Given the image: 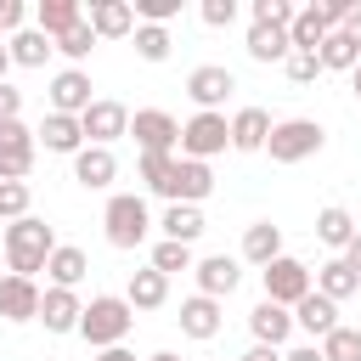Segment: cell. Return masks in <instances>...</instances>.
<instances>
[{"mask_svg": "<svg viewBox=\"0 0 361 361\" xmlns=\"http://www.w3.org/2000/svg\"><path fill=\"white\" fill-rule=\"evenodd\" d=\"M51 248H56V231L45 220L23 214V220L6 226V265H11V276H28L34 282L45 271V259H51Z\"/></svg>", "mask_w": 361, "mask_h": 361, "instance_id": "1", "label": "cell"}, {"mask_svg": "<svg viewBox=\"0 0 361 361\" xmlns=\"http://www.w3.org/2000/svg\"><path fill=\"white\" fill-rule=\"evenodd\" d=\"M130 327H135V310L124 305V293H96V299L79 310V338H85L90 350H113V344H124Z\"/></svg>", "mask_w": 361, "mask_h": 361, "instance_id": "2", "label": "cell"}, {"mask_svg": "<svg viewBox=\"0 0 361 361\" xmlns=\"http://www.w3.org/2000/svg\"><path fill=\"white\" fill-rule=\"evenodd\" d=\"M102 226H107V243L113 248H141L147 231H152V214H147V203L135 192H113L107 209H102Z\"/></svg>", "mask_w": 361, "mask_h": 361, "instance_id": "3", "label": "cell"}, {"mask_svg": "<svg viewBox=\"0 0 361 361\" xmlns=\"http://www.w3.org/2000/svg\"><path fill=\"white\" fill-rule=\"evenodd\" d=\"M322 141H327V130L316 118H282V124H271L265 152H271V164H305L322 152Z\"/></svg>", "mask_w": 361, "mask_h": 361, "instance_id": "4", "label": "cell"}, {"mask_svg": "<svg viewBox=\"0 0 361 361\" xmlns=\"http://www.w3.org/2000/svg\"><path fill=\"white\" fill-rule=\"evenodd\" d=\"M226 147H231V118H226V113H192V118L180 124V158L209 164V158L226 152Z\"/></svg>", "mask_w": 361, "mask_h": 361, "instance_id": "5", "label": "cell"}, {"mask_svg": "<svg viewBox=\"0 0 361 361\" xmlns=\"http://www.w3.org/2000/svg\"><path fill=\"white\" fill-rule=\"evenodd\" d=\"M259 276H265V299H271V305H282V310H293V305L316 288V282H310V265H305V259H293V254H276Z\"/></svg>", "mask_w": 361, "mask_h": 361, "instance_id": "6", "label": "cell"}, {"mask_svg": "<svg viewBox=\"0 0 361 361\" xmlns=\"http://www.w3.org/2000/svg\"><path fill=\"white\" fill-rule=\"evenodd\" d=\"M79 130H85V147H113L118 135H130V107L124 102H90L79 113Z\"/></svg>", "mask_w": 361, "mask_h": 361, "instance_id": "7", "label": "cell"}, {"mask_svg": "<svg viewBox=\"0 0 361 361\" xmlns=\"http://www.w3.org/2000/svg\"><path fill=\"white\" fill-rule=\"evenodd\" d=\"M209 192H214V169L197 164V158H180V152H175V169H169V180H164L158 197H169V203H203Z\"/></svg>", "mask_w": 361, "mask_h": 361, "instance_id": "8", "label": "cell"}, {"mask_svg": "<svg viewBox=\"0 0 361 361\" xmlns=\"http://www.w3.org/2000/svg\"><path fill=\"white\" fill-rule=\"evenodd\" d=\"M34 152H39V141H34V130L23 118L0 124V180H23L34 169Z\"/></svg>", "mask_w": 361, "mask_h": 361, "instance_id": "9", "label": "cell"}, {"mask_svg": "<svg viewBox=\"0 0 361 361\" xmlns=\"http://www.w3.org/2000/svg\"><path fill=\"white\" fill-rule=\"evenodd\" d=\"M130 135H135L141 152H175V147H180V124H175V113H164V107H141V113L130 118Z\"/></svg>", "mask_w": 361, "mask_h": 361, "instance_id": "10", "label": "cell"}, {"mask_svg": "<svg viewBox=\"0 0 361 361\" xmlns=\"http://www.w3.org/2000/svg\"><path fill=\"white\" fill-rule=\"evenodd\" d=\"M237 90V79H231V68H220V62H203V68H192L186 73V96L197 102V113H220V102Z\"/></svg>", "mask_w": 361, "mask_h": 361, "instance_id": "11", "label": "cell"}, {"mask_svg": "<svg viewBox=\"0 0 361 361\" xmlns=\"http://www.w3.org/2000/svg\"><path fill=\"white\" fill-rule=\"evenodd\" d=\"M90 102H96V96H90V73H85V68H62V73L51 79V113L79 118Z\"/></svg>", "mask_w": 361, "mask_h": 361, "instance_id": "12", "label": "cell"}, {"mask_svg": "<svg viewBox=\"0 0 361 361\" xmlns=\"http://www.w3.org/2000/svg\"><path fill=\"white\" fill-rule=\"evenodd\" d=\"M192 276H197V293H203V299H226V293H237L243 265H237L231 254H209V259L192 265Z\"/></svg>", "mask_w": 361, "mask_h": 361, "instance_id": "13", "label": "cell"}, {"mask_svg": "<svg viewBox=\"0 0 361 361\" xmlns=\"http://www.w3.org/2000/svg\"><path fill=\"white\" fill-rule=\"evenodd\" d=\"M85 23H90L96 39H124V34H135L130 0H90V6H85Z\"/></svg>", "mask_w": 361, "mask_h": 361, "instance_id": "14", "label": "cell"}, {"mask_svg": "<svg viewBox=\"0 0 361 361\" xmlns=\"http://www.w3.org/2000/svg\"><path fill=\"white\" fill-rule=\"evenodd\" d=\"M79 310H85V305H79L73 288H45L34 322H45V333H79Z\"/></svg>", "mask_w": 361, "mask_h": 361, "instance_id": "15", "label": "cell"}, {"mask_svg": "<svg viewBox=\"0 0 361 361\" xmlns=\"http://www.w3.org/2000/svg\"><path fill=\"white\" fill-rule=\"evenodd\" d=\"M39 316V282L28 276H0V322H34Z\"/></svg>", "mask_w": 361, "mask_h": 361, "instance_id": "16", "label": "cell"}, {"mask_svg": "<svg viewBox=\"0 0 361 361\" xmlns=\"http://www.w3.org/2000/svg\"><path fill=\"white\" fill-rule=\"evenodd\" d=\"M73 180L90 186V192L113 186V180H118V158H113V147H79V152H73Z\"/></svg>", "mask_w": 361, "mask_h": 361, "instance_id": "17", "label": "cell"}, {"mask_svg": "<svg viewBox=\"0 0 361 361\" xmlns=\"http://www.w3.org/2000/svg\"><path fill=\"white\" fill-rule=\"evenodd\" d=\"M248 333H254V344H271V350H282V344H288V333H293V310H282V305L259 299V305L248 310Z\"/></svg>", "mask_w": 361, "mask_h": 361, "instance_id": "18", "label": "cell"}, {"mask_svg": "<svg viewBox=\"0 0 361 361\" xmlns=\"http://www.w3.org/2000/svg\"><path fill=\"white\" fill-rule=\"evenodd\" d=\"M220 299H203V293H192L186 305H180V333L186 338H197V344H209L214 333H220Z\"/></svg>", "mask_w": 361, "mask_h": 361, "instance_id": "19", "label": "cell"}, {"mask_svg": "<svg viewBox=\"0 0 361 361\" xmlns=\"http://www.w3.org/2000/svg\"><path fill=\"white\" fill-rule=\"evenodd\" d=\"M265 141H271V113H265V107H237V118H231V147H237V152H265Z\"/></svg>", "mask_w": 361, "mask_h": 361, "instance_id": "20", "label": "cell"}, {"mask_svg": "<svg viewBox=\"0 0 361 361\" xmlns=\"http://www.w3.org/2000/svg\"><path fill=\"white\" fill-rule=\"evenodd\" d=\"M34 141L45 147V152H79L85 147V130H79V118H62V113H45L39 118V130H34Z\"/></svg>", "mask_w": 361, "mask_h": 361, "instance_id": "21", "label": "cell"}, {"mask_svg": "<svg viewBox=\"0 0 361 361\" xmlns=\"http://www.w3.org/2000/svg\"><path fill=\"white\" fill-rule=\"evenodd\" d=\"M310 282H316V293H322V299H333V305H344L350 293H361V276H355L338 254H333L327 265H316V271H310Z\"/></svg>", "mask_w": 361, "mask_h": 361, "instance_id": "22", "label": "cell"}, {"mask_svg": "<svg viewBox=\"0 0 361 361\" xmlns=\"http://www.w3.org/2000/svg\"><path fill=\"white\" fill-rule=\"evenodd\" d=\"M293 327H305L310 338H327V333L338 327V305H333V299H322V293L310 288V293L293 305Z\"/></svg>", "mask_w": 361, "mask_h": 361, "instance_id": "23", "label": "cell"}, {"mask_svg": "<svg viewBox=\"0 0 361 361\" xmlns=\"http://www.w3.org/2000/svg\"><path fill=\"white\" fill-rule=\"evenodd\" d=\"M327 34H333V23H327L322 6H299L293 23H288V45H293V51H316Z\"/></svg>", "mask_w": 361, "mask_h": 361, "instance_id": "24", "label": "cell"}, {"mask_svg": "<svg viewBox=\"0 0 361 361\" xmlns=\"http://www.w3.org/2000/svg\"><path fill=\"white\" fill-rule=\"evenodd\" d=\"M85 271H90V259H85V248H73V243H56V248H51V259H45L51 288H79V282H85Z\"/></svg>", "mask_w": 361, "mask_h": 361, "instance_id": "25", "label": "cell"}, {"mask_svg": "<svg viewBox=\"0 0 361 361\" xmlns=\"http://www.w3.org/2000/svg\"><path fill=\"white\" fill-rule=\"evenodd\" d=\"M276 254H282V226H271V220H254V226L243 231V259L265 271Z\"/></svg>", "mask_w": 361, "mask_h": 361, "instance_id": "26", "label": "cell"}, {"mask_svg": "<svg viewBox=\"0 0 361 361\" xmlns=\"http://www.w3.org/2000/svg\"><path fill=\"white\" fill-rule=\"evenodd\" d=\"M164 299H169V276H164V271H152V265H147V271H135V276H130V288H124V305H130V310H158Z\"/></svg>", "mask_w": 361, "mask_h": 361, "instance_id": "27", "label": "cell"}, {"mask_svg": "<svg viewBox=\"0 0 361 361\" xmlns=\"http://www.w3.org/2000/svg\"><path fill=\"white\" fill-rule=\"evenodd\" d=\"M79 17H85V6H79V0H39V6H34V28H39L45 39L68 34Z\"/></svg>", "mask_w": 361, "mask_h": 361, "instance_id": "28", "label": "cell"}, {"mask_svg": "<svg viewBox=\"0 0 361 361\" xmlns=\"http://www.w3.org/2000/svg\"><path fill=\"white\" fill-rule=\"evenodd\" d=\"M316 62H322V73L333 68V73H355V62H361V45L344 34V28H333L322 45H316Z\"/></svg>", "mask_w": 361, "mask_h": 361, "instance_id": "29", "label": "cell"}, {"mask_svg": "<svg viewBox=\"0 0 361 361\" xmlns=\"http://www.w3.org/2000/svg\"><path fill=\"white\" fill-rule=\"evenodd\" d=\"M158 226H164L169 243H186V248H192V243L203 237V209H197V203H169Z\"/></svg>", "mask_w": 361, "mask_h": 361, "instance_id": "30", "label": "cell"}, {"mask_svg": "<svg viewBox=\"0 0 361 361\" xmlns=\"http://www.w3.org/2000/svg\"><path fill=\"white\" fill-rule=\"evenodd\" d=\"M355 231H361V226H355V214H350V209H338V203H327V209L316 214V237H322L327 248H338V254L350 248V237H355Z\"/></svg>", "mask_w": 361, "mask_h": 361, "instance_id": "31", "label": "cell"}, {"mask_svg": "<svg viewBox=\"0 0 361 361\" xmlns=\"http://www.w3.org/2000/svg\"><path fill=\"white\" fill-rule=\"evenodd\" d=\"M6 51H11V62H17V68H45V56H51L56 45H51L39 28H17V34L6 39Z\"/></svg>", "mask_w": 361, "mask_h": 361, "instance_id": "32", "label": "cell"}, {"mask_svg": "<svg viewBox=\"0 0 361 361\" xmlns=\"http://www.w3.org/2000/svg\"><path fill=\"white\" fill-rule=\"evenodd\" d=\"M288 51H293L288 45V28H259V23L248 28V56L254 62H288Z\"/></svg>", "mask_w": 361, "mask_h": 361, "instance_id": "33", "label": "cell"}, {"mask_svg": "<svg viewBox=\"0 0 361 361\" xmlns=\"http://www.w3.org/2000/svg\"><path fill=\"white\" fill-rule=\"evenodd\" d=\"M316 350H322V361H361V327H344L338 322Z\"/></svg>", "mask_w": 361, "mask_h": 361, "instance_id": "34", "label": "cell"}, {"mask_svg": "<svg viewBox=\"0 0 361 361\" xmlns=\"http://www.w3.org/2000/svg\"><path fill=\"white\" fill-rule=\"evenodd\" d=\"M169 51H175V39H169V28H152V23H135V56H141V62H169Z\"/></svg>", "mask_w": 361, "mask_h": 361, "instance_id": "35", "label": "cell"}, {"mask_svg": "<svg viewBox=\"0 0 361 361\" xmlns=\"http://www.w3.org/2000/svg\"><path fill=\"white\" fill-rule=\"evenodd\" d=\"M51 45H56V51H62V56H68V62H73V68H79V62H85V56H90V51H96V34H90V23H85V17H79V23H73V28H68V34H56V39H51Z\"/></svg>", "mask_w": 361, "mask_h": 361, "instance_id": "36", "label": "cell"}, {"mask_svg": "<svg viewBox=\"0 0 361 361\" xmlns=\"http://www.w3.org/2000/svg\"><path fill=\"white\" fill-rule=\"evenodd\" d=\"M192 265H197V259H192V248H186V243H169V237H164V243L152 248V271H164V276L192 271Z\"/></svg>", "mask_w": 361, "mask_h": 361, "instance_id": "37", "label": "cell"}, {"mask_svg": "<svg viewBox=\"0 0 361 361\" xmlns=\"http://www.w3.org/2000/svg\"><path fill=\"white\" fill-rule=\"evenodd\" d=\"M28 203H34L28 180H0V220H23V214H28Z\"/></svg>", "mask_w": 361, "mask_h": 361, "instance_id": "38", "label": "cell"}, {"mask_svg": "<svg viewBox=\"0 0 361 361\" xmlns=\"http://www.w3.org/2000/svg\"><path fill=\"white\" fill-rule=\"evenodd\" d=\"M293 11H299V6H288V0H254V6H248V17H254L259 28H288Z\"/></svg>", "mask_w": 361, "mask_h": 361, "instance_id": "39", "label": "cell"}, {"mask_svg": "<svg viewBox=\"0 0 361 361\" xmlns=\"http://www.w3.org/2000/svg\"><path fill=\"white\" fill-rule=\"evenodd\" d=\"M282 68H288V79H293V85H316V79H322L316 51H288V62H282Z\"/></svg>", "mask_w": 361, "mask_h": 361, "instance_id": "40", "label": "cell"}, {"mask_svg": "<svg viewBox=\"0 0 361 361\" xmlns=\"http://www.w3.org/2000/svg\"><path fill=\"white\" fill-rule=\"evenodd\" d=\"M169 169H175V152H141V180H147L152 192H164Z\"/></svg>", "mask_w": 361, "mask_h": 361, "instance_id": "41", "label": "cell"}, {"mask_svg": "<svg viewBox=\"0 0 361 361\" xmlns=\"http://www.w3.org/2000/svg\"><path fill=\"white\" fill-rule=\"evenodd\" d=\"M197 11H203L209 28H231V23H237V0H203Z\"/></svg>", "mask_w": 361, "mask_h": 361, "instance_id": "42", "label": "cell"}, {"mask_svg": "<svg viewBox=\"0 0 361 361\" xmlns=\"http://www.w3.org/2000/svg\"><path fill=\"white\" fill-rule=\"evenodd\" d=\"M17 28H28V6L23 0H0V34H17Z\"/></svg>", "mask_w": 361, "mask_h": 361, "instance_id": "43", "label": "cell"}, {"mask_svg": "<svg viewBox=\"0 0 361 361\" xmlns=\"http://www.w3.org/2000/svg\"><path fill=\"white\" fill-rule=\"evenodd\" d=\"M11 118H23V90L0 85V124H11Z\"/></svg>", "mask_w": 361, "mask_h": 361, "instance_id": "44", "label": "cell"}, {"mask_svg": "<svg viewBox=\"0 0 361 361\" xmlns=\"http://www.w3.org/2000/svg\"><path fill=\"white\" fill-rule=\"evenodd\" d=\"M282 361H322V350L316 344H293V350H282Z\"/></svg>", "mask_w": 361, "mask_h": 361, "instance_id": "45", "label": "cell"}, {"mask_svg": "<svg viewBox=\"0 0 361 361\" xmlns=\"http://www.w3.org/2000/svg\"><path fill=\"white\" fill-rule=\"evenodd\" d=\"M338 259H344V265H350V271H355V276H361V231H355V237H350V248H344V254H338Z\"/></svg>", "mask_w": 361, "mask_h": 361, "instance_id": "46", "label": "cell"}, {"mask_svg": "<svg viewBox=\"0 0 361 361\" xmlns=\"http://www.w3.org/2000/svg\"><path fill=\"white\" fill-rule=\"evenodd\" d=\"M338 28H344V34H350V39H355V45H361V6H350V17H344V23H338Z\"/></svg>", "mask_w": 361, "mask_h": 361, "instance_id": "47", "label": "cell"}, {"mask_svg": "<svg viewBox=\"0 0 361 361\" xmlns=\"http://www.w3.org/2000/svg\"><path fill=\"white\" fill-rule=\"evenodd\" d=\"M243 361H282V350H271V344H248Z\"/></svg>", "mask_w": 361, "mask_h": 361, "instance_id": "48", "label": "cell"}, {"mask_svg": "<svg viewBox=\"0 0 361 361\" xmlns=\"http://www.w3.org/2000/svg\"><path fill=\"white\" fill-rule=\"evenodd\" d=\"M96 361H135V355H130L124 344H113V350H96Z\"/></svg>", "mask_w": 361, "mask_h": 361, "instance_id": "49", "label": "cell"}, {"mask_svg": "<svg viewBox=\"0 0 361 361\" xmlns=\"http://www.w3.org/2000/svg\"><path fill=\"white\" fill-rule=\"evenodd\" d=\"M6 68H11V51L0 45V85H6Z\"/></svg>", "mask_w": 361, "mask_h": 361, "instance_id": "50", "label": "cell"}, {"mask_svg": "<svg viewBox=\"0 0 361 361\" xmlns=\"http://www.w3.org/2000/svg\"><path fill=\"white\" fill-rule=\"evenodd\" d=\"M350 90H355V102H361V62H355V73H350Z\"/></svg>", "mask_w": 361, "mask_h": 361, "instance_id": "51", "label": "cell"}, {"mask_svg": "<svg viewBox=\"0 0 361 361\" xmlns=\"http://www.w3.org/2000/svg\"><path fill=\"white\" fill-rule=\"evenodd\" d=\"M147 361H180V355H175V350H158V355H147Z\"/></svg>", "mask_w": 361, "mask_h": 361, "instance_id": "52", "label": "cell"}]
</instances>
